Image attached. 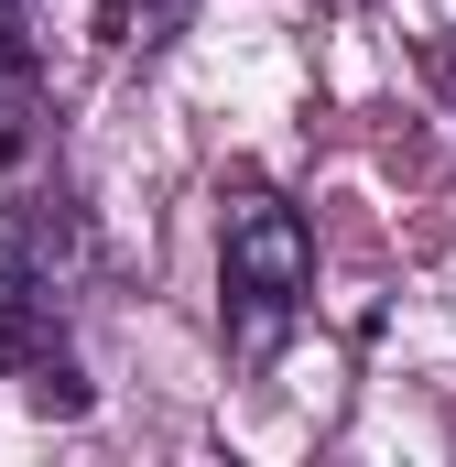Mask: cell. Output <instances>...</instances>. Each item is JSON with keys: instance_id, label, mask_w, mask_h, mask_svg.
<instances>
[{"instance_id": "3", "label": "cell", "mask_w": 456, "mask_h": 467, "mask_svg": "<svg viewBox=\"0 0 456 467\" xmlns=\"http://www.w3.org/2000/svg\"><path fill=\"white\" fill-rule=\"evenodd\" d=\"M185 11H196V0H98V44H109V55H163V44L185 33Z\"/></svg>"}, {"instance_id": "1", "label": "cell", "mask_w": 456, "mask_h": 467, "mask_svg": "<svg viewBox=\"0 0 456 467\" xmlns=\"http://www.w3.org/2000/svg\"><path fill=\"white\" fill-rule=\"evenodd\" d=\"M316 305V239L294 218V196H272L261 174H239L218 196V337L239 369H272L283 337Z\"/></svg>"}, {"instance_id": "4", "label": "cell", "mask_w": 456, "mask_h": 467, "mask_svg": "<svg viewBox=\"0 0 456 467\" xmlns=\"http://www.w3.org/2000/svg\"><path fill=\"white\" fill-rule=\"evenodd\" d=\"M33 88V0H0V109Z\"/></svg>"}, {"instance_id": "2", "label": "cell", "mask_w": 456, "mask_h": 467, "mask_svg": "<svg viewBox=\"0 0 456 467\" xmlns=\"http://www.w3.org/2000/svg\"><path fill=\"white\" fill-rule=\"evenodd\" d=\"M0 380L33 413H88V369H77V327H66L55 207H0Z\"/></svg>"}]
</instances>
